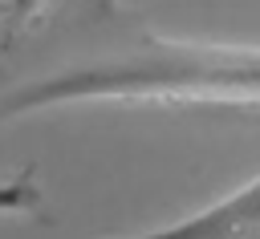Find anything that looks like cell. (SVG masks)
<instances>
[{
	"mask_svg": "<svg viewBox=\"0 0 260 239\" xmlns=\"http://www.w3.org/2000/svg\"><path fill=\"white\" fill-rule=\"evenodd\" d=\"M256 227H260V182L244 178L236 190L219 194L203 211L122 239H256Z\"/></svg>",
	"mask_w": 260,
	"mask_h": 239,
	"instance_id": "obj_2",
	"label": "cell"
},
{
	"mask_svg": "<svg viewBox=\"0 0 260 239\" xmlns=\"http://www.w3.org/2000/svg\"><path fill=\"white\" fill-rule=\"evenodd\" d=\"M37 186L28 174H16V178H0V215H20V211H32L37 207Z\"/></svg>",
	"mask_w": 260,
	"mask_h": 239,
	"instance_id": "obj_3",
	"label": "cell"
},
{
	"mask_svg": "<svg viewBox=\"0 0 260 239\" xmlns=\"http://www.w3.org/2000/svg\"><path fill=\"white\" fill-rule=\"evenodd\" d=\"M93 97H183V101H252L256 97V49L232 45H150L134 57L73 69L16 89L0 117Z\"/></svg>",
	"mask_w": 260,
	"mask_h": 239,
	"instance_id": "obj_1",
	"label": "cell"
}]
</instances>
